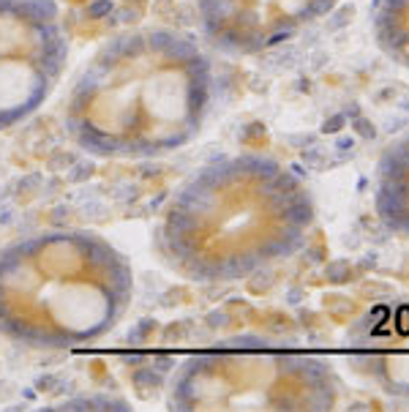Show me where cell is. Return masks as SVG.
I'll use <instances>...</instances> for the list:
<instances>
[{
  "mask_svg": "<svg viewBox=\"0 0 409 412\" xmlns=\"http://www.w3.org/2000/svg\"><path fill=\"white\" fill-rule=\"evenodd\" d=\"M213 107V66L191 39L164 27L109 39L77 74L66 129L99 158H155L186 148Z\"/></svg>",
  "mask_w": 409,
  "mask_h": 412,
  "instance_id": "1",
  "label": "cell"
},
{
  "mask_svg": "<svg viewBox=\"0 0 409 412\" xmlns=\"http://www.w3.org/2000/svg\"><path fill=\"white\" fill-rule=\"evenodd\" d=\"M314 216L308 186L286 164L262 153L221 156L175 191L155 243L191 282H237L298 254Z\"/></svg>",
  "mask_w": 409,
  "mask_h": 412,
  "instance_id": "2",
  "label": "cell"
},
{
  "mask_svg": "<svg viewBox=\"0 0 409 412\" xmlns=\"http://www.w3.org/2000/svg\"><path fill=\"white\" fill-rule=\"evenodd\" d=\"M134 301V268L106 238L50 230L0 249V334L39 350L102 341Z\"/></svg>",
  "mask_w": 409,
  "mask_h": 412,
  "instance_id": "3",
  "label": "cell"
},
{
  "mask_svg": "<svg viewBox=\"0 0 409 412\" xmlns=\"http://www.w3.org/2000/svg\"><path fill=\"white\" fill-rule=\"evenodd\" d=\"M341 380L331 363L268 338H230L194 352L169 380L175 412L333 410Z\"/></svg>",
  "mask_w": 409,
  "mask_h": 412,
  "instance_id": "4",
  "label": "cell"
},
{
  "mask_svg": "<svg viewBox=\"0 0 409 412\" xmlns=\"http://www.w3.org/2000/svg\"><path fill=\"white\" fill-rule=\"evenodd\" d=\"M69 60V36L55 0H0V131L36 115Z\"/></svg>",
  "mask_w": 409,
  "mask_h": 412,
  "instance_id": "5",
  "label": "cell"
},
{
  "mask_svg": "<svg viewBox=\"0 0 409 412\" xmlns=\"http://www.w3.org/2000/svg\"><path fill=\"white\" fill-rule=\"evenodd\" d=\"M338 0H197L204 41L232 57L262 55L295 39Z\"/></svg>",
  "mask_w": 409,
  "mask_h": 412,
  "instance_id": "6",
  "label": "cell"
},
{
  "mask_svg": "<svg viewBox=\"0 0 409 412\" xmlns=\"http://www.w3.org/2000/svg\"><path fill=\"white\" fill-rule=\"evenodd\" d=\"M355 377L387 396L409 399V292L377 301L347 331Z\"/></svg>",
  "mask_w": 409,
  "mask_h": 412,
  "instance_id": "7",
  "label": "cell"
},
{
  "mask_svg": "<svg viewBox=\"0 0 409 412\" xmlns=\"http://www.w3.org/2000/svg\"><path fill=\"white\" fill-rule=\"evenodd\" d=\"M374 210L384 230L409 240V129L398 134L377 161Z\"/></svg>",
  "mask_w": 409,
  "mask_h": 412,
  "instance_id": "8",
  "label": "cell"
},
{
  "mask_svg": "<svg viewBox=\"0 0 409 412\" xmlns=\"http://www.w3.org/2000/svg\"><path fill=\"white\" fill-rule=\"evenodd\" d=\"M371 30L377 47L409 71V0H374Z\"/></svg>",
  "mask_w": 409,
  "mask_h": 412,
  "instance_id": "9",
  "label": "cell"
}]
</instances>
